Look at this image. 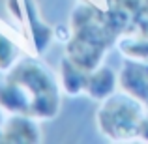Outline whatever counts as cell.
I'll return each mask as SVG.
<instances>
[{"label":"cell","instance_id":"3","mask_svg":"<svg viewBox=\"0 0 148 144\" xmlns=\"http://www.w3.org/2000/svg\"><path fill=\"white\" fill-rule=\"evenodd\" d=\"M145 116L141 101L127 92L109 96L98 111V127L109 141H131L139 137Z\"/></svg>","mask_w":148,"mask_h":144},{"label":"cell","instance_id":"10","mask_svg":"<svg viewBox=\"0 0 148 144\" xmlns=\"http://www.w3.org/2000/svg\"><path fill=\"white\" fill-rule=\"evenodd\" d=\"M120 51L131 60L148 62V40L146 38H126L120 41Z\"/></svg>","mask_w":148,"mask_h":144},{"label":"cell","instance_id":"4","mask_svg":"<svg viewBox=\"0 0 148 144\" xmlns=\"http://www.w3.org/2000/svg\"><path fill=\"white\" fill-rule=\"evenodd\" d=\"M41 131L36 124V118L28 114H10L2 127V142H40Z\"/></svg>","mask_w":148,"mask_h":144},{"label":"cell","instance_id":"8","mask_svg":"<svg viewBox=\"0 0 148 144\" xmlns=\"http://www.w3.org/2000/svg\"><path fill=\"white\" fill-rule=\"evenodd\" d=\"M88 71L77 66L69 56L60 62V84L68 96H77L86 90Z\"/></svg>","mask_w":148,"mask_h":144},{"label":"cell","instance_id":"6","mask_svg":"<svg viewBox=\"0 0 148 144\" xmlns=\"http://www.w3.org/2000/svg\"><path fill=\"white\" fill-rule=\"evenodd\" d=\"M25 11H26V26L30 30V40H32L34 51H36V54H41L49 47L51 40L54 38V28H51L40 17L34 0H25Z\"/></svg>","mask_w":148,"mask_h":144},{"label":"cell","instance_id":"7","mask_svg":"<svg viewBox=\"0 0 148 144\" xmlns=\"http://www.w3.org/2000/svg\"><path fill=\"white\" fill-rule=\"evenodd\" d=\"M116 84H118V77L112 71L111 68H105V66H99L94 71L88 73V83H86V94L92 97V99L98 101H105L109 96L114 94Z\"/></svg>","mask_w":148,"mask_h":144},{"label":"cell","instance_id":"5","mask_svg":"<svg viewBox=\"0 0 148 144\" xmlns=\"http://www.w3.org/2000/svg\"><path fill=\"white\" fill-rule=\"evenodd\" d=\"M118 83L124 92L137 97L139 101H148V64L133 60L126 64V68L120 71Z\"/></svg>","mask_w":148,"mask_h":144},{"label":"cell","instance_id":"12","mask_svg":"<svg viewBox=\"0 0 148 144\" xmlns=\"http://www.w3.org/2000/svg\"><path fill=\"white\" fill-rule=\"evenodd\" d=\"M137 139L148 142V112H145V116H143V120H141V126H139V137Z\"/></svg>","mask_w":148,"mask_h":144},{"label":"cell","instance_id":"1","mask_svg":"<svg viewBox=\"0 0 148 144\" xmlns=\"http://www.w3.org/2000/svg\"><path fill=\"white\" fill-rule=\"evenodd\" d=\"M60 84L45 64L23 58L0 83V107L8 114H28L36 120H51L60 111Z\"/></svg>","mask_w":148,"mask_h":144},{"label":"cell","instance_id":"9","mask_svg":"<svg viewBox=\"0 0 148 144\" xmlns=\"http://www.w3.org/2000/svg\"><path fill=\"white\" fill-rule=\"evenodd\" d=\"M19 56H21L19 45L0 32V71H11L19 62Z\"/></svg>","mask_w":148,"mask_h":144},{"label":"cell","instance_id":"13","mask_svg":"<svg viewBox=\"0 0 148 144\" xmlns=\"http://www.w3.org/2000/svg\"><path fill=\"white\" fill-rule=\"evenodd\" d=\"M4 109L0 107V142H2V127H4V122H6V116H4Z\"/></svg>","mask_w":148,"mask_h":144},{"label":"cell","instance_id":"2","mask_svg":"<svg viewBox=\"0 0 148 144\" xmlns=\"http://www.w3.org/2000/svg\"><path fill=\"white\" fill-rule=\"evenodd\" d=\"M116 30L109 23L105 11L90 4H79L71 15V38L68 41V56L88 73L99 68Z\"/></svg>","mask_w":148,"mask_h":144},{"label":"cell","instance_id":"11","mask_svg":"<svg viewBox=\"0 0 148 144\" xmlns=\"http://www.w3.org/2000/svg\"><path fill=\"white\" fill-rule=\"evenodd\" d=\"M8 10L15 19H19V23H26V11L25 8H21L19 0H8Z\"/></svg>","mask_w":148,"mask_h":144}]
</instances>
